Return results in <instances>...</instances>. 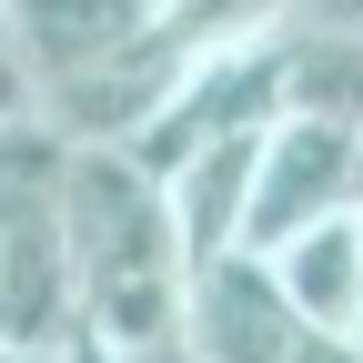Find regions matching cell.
Listing matches in <instances>:
<instances>
[{"mask_svg": "<svg viewBox=\"0 0 363 363\" xmlns=\"http://www.w3.org/2000/svg\"><path fill=\"white\" fill-rule=\"evenodd\" d=\"M333 21H363V0H333Z\"/></svg>", "mask_w": 363, "mask_h": 363, "instance_id": "5bb4252c", "label": "cell"}, {"mask_svg": "<svg viewBox=\"0 0 363 363\" xmlns=\"http://www.w3.org/2000/svg\"><path fill=\"white\" fill-rule=\"evenodd\" d=\"M121 363H202V353H192V333L172 323V333H152V343H121Z\"/></svg>", "mask_w": 363, "mask_h": 363, "instance_id": "30bf717a", "label": "cell"}, {"mask_svg": "<svg viewBox=\"0 0 363 363\" xmlns=\"http://www.w3.org/2000/svg\"><path fill=\"white\" fill-rule=\"evenodd\" d=\"M61 363H121V343H101V333H71V343H61Z\"/></svg>", "mask_w": 363, "mask_h": 363, "instance_id": "8fae6325", "label": "cell"}, {"mask_svg": "<svg viewBox=\"0 0 363 363\" xmlns=\"http://www.w3.org/2000/svg\"><path fill=\"white\" fill-rule=\"evenodd\" d=\"M152 11H162V0H0V21H11L40 101H61L71 81L111 71L131 40L152 30Z\"/></svg>", "mask_w": 363, "mask_h": 363, "instance_id": "277c9868", "label": "cell"}, {"mask_svg": "<svg viewBox=\"0 0 363 363\" xmlns=\"http://www.w3.org/2000/svg\"><path fill=\"white\" fill-rule=\"evenodd\" d=\"M293 111H333L363 131V21L293 30Z\"/></svg>", "mask_w": 363, "mask_h": 363, "instance_id": "ba28073f", "label": "cell"}, {"mask_svg": "<svg viewBox=\"0 0 363 363\" xmlns=\"http://www.w3.org/2000/svg\"><path fill=\"white\" fill-rule=\"evenodd\" d=\"M21 121H40V91H30V61H21L11 21H0V131H21Z\"/></svg>", "mask_w": 363, "mask_h": 363, "instance_id": "9c48e42d", "label": "cell"}, {"mask_svg": "<svg viewBox=\"0 0 363 363\" xmlns=\"http://www.w3.org/2000/svg\"><path fill=\"white\" fill-rule=\"evenodd\" d=\"M262 272L283 283V303L303 313L313 333H363V252H353V222H313V233H293L283 252H262Z\"/></svg>", "mask_w": 363, "mask_h": 363, "instance_id": "8992f818", "label": "cell"}, {"mask_svg": "<svg viewBox=\"0 0 363 363\" xmlns=\"http://www.w3.org/2000/svg\"><path fill=\"white\" fill-rule=\"evenodd\" d=\"M293 11H303V0H162L152 30L182 51V71H192V61H222V51H262V40H283Z\"/></svg>", "mask_w": 363, "mask_h": 363, "instance_id": "52a82bcc", "label": "cell"}, {"mask_svg": "<svg viewBox=\"0 0 363 363\" xmlns=\"http://www.w3.org/2000/svg\"><path fill=\"white\" fill-rule=\"evenodd\" d=\"M0 363H61V343H21V333H0Z\"/></svg>", "mask_w": 363, "mask_h": 363, "instance_id": "7c38bea8", "label": "cell"}, {"mask_svg": "<svg viewBox=\"0 0 363 363\" xmlns=\"http://www.w3.org/2000/svg\"><path fill=\"white\" fill-rule=\"evenodd\" d=\"M353 343H363V333H353Z\"/></svg>", "mask_w": 363, "mask_h": 363, "instance_id": "9a60e30c", "label": "cell"}, {"mask_svg": "<svg viewBox=\"0 0 363 363\" xmlns=\"http://www.w3.org/2000/svg\"><path fill=\"white\" fill-rule=\"evenodd\" d=\"M202 363H363V343L343 333H313L303 313L283 303V283L262 272V252H233L192 272V313H182Z\"/></svg>", "mask_w": 363, "mask_h": 363, "instance_id": "3957f363", "label": "cell"}, {"mask_svg": "<svg viewBox=\"0 0 363 363\" xmlns=\"http://www.w3.org/2000/svg\"><path fill=\"white\" fill-rule=\"evenodd\" d=\"M252 162H262V131H233V142H212V152H192V162L162 172V192H172V233H182V262H192V272H212V262L242 252Z\"/></svg>", "mask_w": 363, "mask_h": 363, "instance_id": "5b68a950", "label": "cell"}, {"mask_svg": "<svg viewBox=\"0 0 363 363\" xmlns=\"http://www.w3.org/2000/svg\"><path fill=\"white\" fill-rule=\"evenodd\" d=\"M61 242H71V293L81 333L101 343H152L192 313V262L172 233V192L142 152L121 142H71L61 162Z\"/></svg>", "mask_w": 363, "mask_h": 363, "instance_id": "6da1fadb", "label": "cell"}, {"mask_svg": "<svg viewBox=\"0 0 363 363\" xmlns=\"http://www.w3.org/2000/svg\"><path fill=\"white\" fill-rule=\"evenodd\" d=\"M363 192V131L333 111H283L262 131V162H252V212H242V252H283L293 233L353 212Z\"/></svg>", "mask_w": 363, "mask_h": 363, "instance_id": "7a4b0ae2", "label": "cell"}, {"mask_svg": "<svg viewBox=\"0 0 363 363\" xmlns=\"http://www.w3.org/2000/svg\"><path fill=\"white\" fill-rule=\"evenodd\" d=\"M343 222H353V252H363V192H353V212H343Z\"/></svg>", "mask_w": 363, "mask_h": 363, "instance_id": "4fadbf2b", "label": "cell"}]
</instances>
